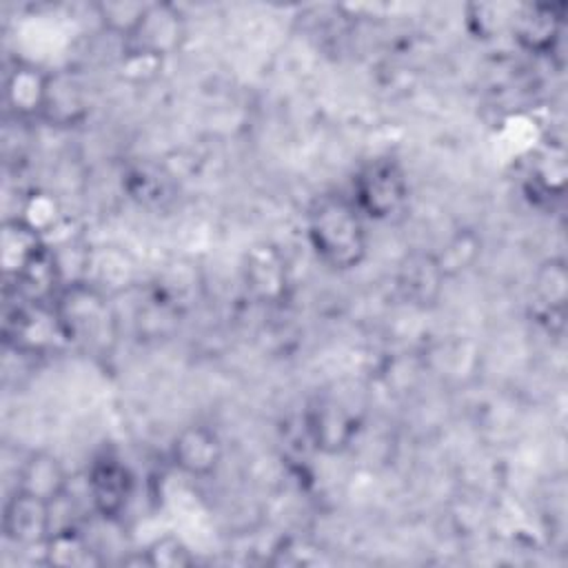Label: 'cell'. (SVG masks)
<instances>
[{
  "label": "cell",
  "mask_w": 568,
  "mask_h": 568,
  "mask_svg": "<svg viewBox=\"0 0 568 568\" xmlns=\"http://www.w3.org/2000/svg\"><path fill=\"white\" fill-rule=\"evenodd\" d=\"M87 493L95 515L115 521L133 497V475L115 455H100L87 468Z\"/></svg>",
  "instance_id": "cell-5"
},
{
  "label": "cell",
  "mask_w": 568,
  "mask_h": 568,
  "mask_svg": "<svg viewBox=\"0 0 568 568\" xmlns=\"http://www.w3.org/2000/svg\"><path fill=\"white\" fill-rule=\"evenodd\" d=\"M186 40V18L173 2H146V9L124 42L126 49L149 53L153 58H169L182 49Z\"/></svg>",
  "instance_id": "cell-4"
},
{
  "label": "cell",
  "mask_w": 568,
  "mask_h": 568,
  "mask_svg": "<svg viewBox=\"0 0 568 568\" xmlns=\"http://www.w3.org/2000/svg\"><path fill=\"white\" fill-rule=\"evenodd\" d=\"M510 18L521 47L532 53H550L561 36L564 4H526Z\"/></svg>",
  "instance_id": "cell-10"
},
{
  "label": "cell",
  "mask_w": 568,
  "mask_h": 568,
  "mask_svg": "<svg viewBox=\"0 0 568 568\" xmlns=\"http://www.w3.org/2000/svg\"><path fill=\"white\" fill-rule=\"evenodd\" d=\"M51 508L40 499L13 490L2 508V532L16 546H44L53 532Z\"/></svg>",
  "instance_id": "cell-7"
},
{
  "label": "cell",
  "mask_w": 568,
  "mask_h": 568,
  "mask_svg": "<svg viewBox=\"0 0 568 568\" xmlns=\"http://www.w3.org/2000/svg\"><path fill=\"white\" fill-rule=\"evenodd\" d=\"M13 490L55 506L67 497L69 473L58 455L49 450H31L18 466Z\"/></svg>",
  "instance_id": "cell-8"
},
{
  "label": "cell",
  "mask_w": 568,
  "mask_h": 568,
  "mask_svg": "<svg viewBox=\"0 0 568 568\" xmlns=\"http://www.w3.org/2000/svg\"><path fill=\"white\" fill-rule=\"evenodd\" d=\"M62 339L82 348H104L113 337L115 317L106 295L91 282L64 284L51 302Z\"/></svg>",
  "instance_id": "cell-2"
},
{
  "label": "cell",
  "mask_w": 568,
  "mask_h": 568,
  "mask_svg": "<svg viewBox=\"0 0 568 568\" xmlns=\"http://www.w3.org/2000/svg\"><path fill=\"white\" fill-rule=\"evenodd\" d=\"M306 235L315 257L333 271H348L368 251L366 217L351 195H322L308 211Z\"/></svg>",
  "instance_id": "cell-1"
},
{
  "label": "cell",
  "mask_w": 568,
  "mask_h": 568,
  "mask_svg": "<svg viewBox=\"0 0 568 568\" xmlns=\"http://www.w3.org/2000/svg\"><path fill=\"white\" fill-rule=\"evenodd\" d=\"M351 200L366 220H393L408 202V178L395 158H373L353 178Z\"/></svg>",
  "instance_id": "cell-3"
},
{
  "label": "cell",
  "mask_w": 568,
  "mask_h": 568,
  "mask_svg": "<svg viewBox=\"0 0 568 568\" xmlns=\"http://www.w3.org/2000/svg\"><path fill=\"white\" fill-rule=\"evenodd\" d=\"M51 71L31 64L16 62L4 78V102L18 118H42Z\"/></svg>",
  "instance_id": "cell-9"
},
{
  "label": "cell",
  "mask_w": 568,
  "mask_h": 568,
  "mask_svg": "<svg viewBox=\"0 0 568 568\" xmlns=\"http://www.w3.org/2000/svg\"><path fill=\"white\" fill-rule=\"evenodd\" d=\"M87 115V100L80 82L62 71H51L42 118L58 126L78 124Z\"/></svg>",
  "instance_id": "cell-13"
},
{
  "label": "cell",
  "mask_w": 568,
  "mask_h": 568,
  "mask_svg": "<svg viewBox=\"0 0 568 568\" xmlns=\"http://www.w3.org/2000/svg\"><path fill=\"white\" fill-rule=\"evenodd\" d=\"M140 561L149 568H186L193 564V555L175 535H162L140 552Z\"/></svg>",
  "instance_id": "cell-20"
},
{
  "label": "cell",
  "mask_w": 568,
  "mask_h": 568,
  "mask_svg": "<svg viewBox=\"0 0 568 568\" xmlns=\"http://www.w3.org/2000/svg\"><path fill=\"white\" fill-rule=\"evenodd\" d=\"M47 248L44 233L22 217L7 220L0 233V262L7 277L16 280Z\"/></svg>",
  "instance_id": "cell-11"
},
{
  "label": "cell",
  "mask_w": 568,
  "mask_h": 568,
  "mask_svg": "<svg viewBox=\"0 0 568 568\" xmlns=\"http://www.w3.org/2000/svg\"><path fill=\"white\" fill-rule=\"evenodd\" d=\"M532 291L544 308L550 315H564L568 302V266L561 257H550L535 271Z\"/></svg>",
  "instance_id": "cell-16"
},
{
  "label": "cell",
  "mask_w": 568,
  "mask_h": 568,
  "mask_svg": "<svg viewBox=\"0 0 568 568\" xmlns=\"http://www.w3.org/2000/svg\"><path fill=\"white\" fill-rule=\"evenodd\" d=\"M95 18L102 24L104 31L122 38L124 42L131 38L135 31L146 2L140 0H102L95 7Z\"/></svg>",
  "instance_id": "cell-18"
},
{
  "label": "cell",
  "mask_w": 568,
  "mask_h": 568,
  "mask_svg": "<svg viewBox=\"0 0 568 568\" xmlns=\"http://www.w3.org/2000/svg\"><path fill=\"white\" fill-rule=\"evenodd\" d=\"M446 277L437 268L433 253L430 255H413L404 266H402V277L399 286L406 297L415 302H430L437 297L442 282Z\"/></svg>",
  "instance_id": "cell-17"
},
{
  "label": "cell",
  "mask_w": 568,
  "mask_h": 568,
  "mask_svg": "<svg viewBox=\"0 0 568 568\" xmlns=\"http://www.w3.org/2000/svg\"><path fill=\"white\" fill-rule=\"evenodd\" d=\"M224 457L220 435L206 424H189L180 428L171 442L173 466L195 479L217 473Z\"/></svg>",
  "instance_id": "cell-6"
},
{
  "label": "cell",
  "mask_w": 568,
  "mask_h": 568,
  "mask_svg": "<svg viewBox=\"0 0 568 568\" xmlns=\"http://www.w3.org/2000/svg\"><path fill=\"white\" fill-rule=\"evenodd\" d=\"M44 548V561L51 566H93V564H102V559L98 557V550L89 544V539L73 526H64V528H53V532L49 535Z\"/></svg>",
  "instance_id": "cell-15"
},
{
  "label": "cell",
  "mask_w": 568,
  "mask_h": 568,
  "mask_svg": "<svg viewBox=\"0 0 568 568\" xmlns=\"http://www.w3.org/2000/svg\"><path fill=\"white\" fill-rule=\"evenodd\" d=\"M479 251L477 235L473 231H459L442 246V251L433 253V260L444 277H453L466 271L477 260Z\"/></svg>",
  "instance_id": "cell-19"
},
{
  "label": "cell",
  "mask_w": 568,
  "mask_h": 568,
  "mask_svg": "<svg viewBox=\"0 0 568 568\" xmlns=\"http://www.w3.org/2000/svg\"><path fill=\"white\" fill-rule=\"evenodd\" d=\"M246 288L262 302H277L286 291V266L282 255L266 244L253 246L244 262Z\"/></svg>",
  "instance_id": "cell-12"
},
{
  "label": "cell",
  "mask_w": 568,
  "mask_h": 568,
  "mask_svg": "<svg viewBox=\"0 0 568 568\" xmlns=\"http://www.w3.org/2000/svg\"><path fill=\"white\" fill-rule=\"evenodd\" d=\"M355 433V424L344 408L333 402H324L311 410L308 435L320 450L337 453L348 446Z\"/></svg>",
  "instance_id": "cell-14"
}]
</instances>
